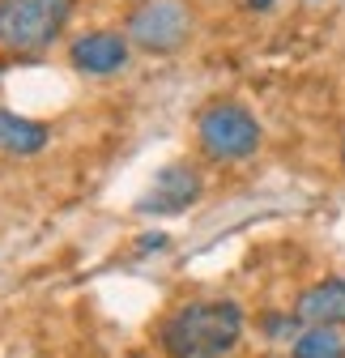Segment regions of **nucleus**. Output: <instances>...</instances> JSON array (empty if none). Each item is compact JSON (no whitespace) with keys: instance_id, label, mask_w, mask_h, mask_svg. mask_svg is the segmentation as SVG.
<instances>
[{"instance_id":"11","label":"nucleus","mask_w":345,"mask_h":358,"mask_svg":"<svg viewBox=\"0 0 345 358\" xmlns=\"http://www.w3.org/2000/svg\"><path fill=\"white\" fill-rule=\"evenodd\" d=\"M277 0H247V9H273Z\"/></svg>"},{"instance_id":"7","label":"nucleus","mask_w":345,"mask_h":358,"mask_svg":"<svg viewBox=\"0 0 345 358\" xmlns=\"http://www.w3.org/2000/svg\"><path fill=\"white\" fill-rule=\"evenodd\" d=\"M294 316L307 329H341L345 324V278H324L307 286L294 303Z\"/></svg>"},{"instance_id":"9","label":"nucleus","mask_w":345,"mask_h":358,"mask_svg":"<svg viewBox=\"0 0 345 358\" xmlns=\"http://www.w3.org/2000/svg\"><path fill=\"white\" fill-rule=\"evenodd\" d=\"M294 358H345V337L337 329H303L294 337Z\"/></svg>"},{"instance_id":"12","label":"nucleus","mask_w":345,"mask_h":358,"mask_svg":"<svg viewBox=\"0 0 345 358\" xmlns=\"http://www.w3.org/2000/svg\"><path fill=\"white\" fill-rule=\"evenodd\" d=\"M341 162H345V141H341Z\"/></svg>"},{"instance_id":"1","label":"nucleus","mask_w":345,"mask_h":358,"mask_svg":"<svg viewBox=\"0 0 345 358\" xmlns=\"http://www.w3.org/2000/svg\"><path fill=\"white\" fill-rule=\"evenodd\" d=\"M243 337V311L230 299L184 303L158 324V341L170 358H226Z\"/></svg>"},{"instance_id":"10","label":"nucleus","mask_w":345,"mask_h":358,"mask_svg":"<svg viewBox=\"0 0 345 358\" xmlns=\"http://www.w3.org/2000/svg\"><path fill=\"white\" fill-rule=\"evenodd\" d=\"M260 329H265L273 341H290V337H298V316H265Z\"/></svg>"},{"instance_id":"4","label":"nucleus","mask_w":345,"mask_h":358,"mask_svg":"<svg viewBox=\"0 0 345 358\" xmlns=\"http://www.w3.org/2000/svg\"><path fill=\"white\" fill-rule=\"evenodd\" d=\"M128 43H137L141 52L166 56L184 48V38L192 34V9L184 0H141V5L128 13Z\"/></svg>"},{"instance_id":"3","label":"nucleus","mask_w":345,"mask_h":358,"mask_svg":"<svg viewBox=\"0 0 345 358\" xmlns=\"http://www.w3.org/2000/svg\"><path fill=\"white\" fill-rule=\"evenodd\" d=\"M196 141L213 162H239L260 145V120L243 103H230V99L209 103L196 115Z\"/></svg>"},{"instance_id":"5","label":"nucleus","mask_w":345,"mask_h":358,"mask_svg":"<svg viewBox=\"0 0 345 358\" xmlns=\"http://www.w3.org/2000/svg\"><path fill=\"white\" fill-rule=\"evenodd\" d=\"M200 201V175L188 162H170L154 175L149 192L137 201L141 213H184Z\"/></svg>"},{"instance_id":"2","label":"nucleus","mask_w":345,"mask_h":358,"mask_svg":"<svg viewBox=\"0 0 345 358\" xmlns=\"http://www.w3.org/2000/svg\"><path fill=\"white\" fill-rule=\"evenodd\" d=\"M77 0H0V48L43 52L60 38Z\"/></svg>"},{"instance_id":"8","label":"nucleus","mask_w":345,"mask_h":358,"mask_svg":"<svg viewBox=\"0 0 345 358\" xmlns=\"http://www.w3.org/2000/svg\"><path fill=\"white\" fill-rule=\"evenodd\" d=\"M47 145V124L26 120L17 111H0V150L5 154H38Z\"/></svg>"},{"instance_id":"6","label":"nucleus","mask_w":345,"mask_h":358,"mask_svg":"<svg viewBox=\"0 0 345 358\" xmlns=\"http://www.w3.org/2000/svg\"><path fill=\"white\" fill-rule=\"evenodd\" d=\"M68 60L77 73H90V77H111L128 64V34L119 30H85L68 43Z\"/></svg>"},{"instance_id":"13","label":"nucleus","mask_w":345,"mask_h":358,"mask_svg":"<svg viewBox=\"0 0 345 358\" xmlns=\"http://www.w3.org/2000/svg\"><path fill=\"white\" fill-rule=\"evenodd\" d=\"M128 358H145V354H128Z\"/></svg>"}]
</instances>
